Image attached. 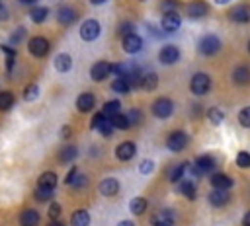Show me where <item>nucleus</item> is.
I'll return each mask as SVG.
<instances>
[{
    "label": "nucleus",
    "instance_id": "obj_47",
    "mask_svg": "<svg viewBox=\"0 0 250 226\" xmlns=\"http://www.w3.org/2000/svg\"><path fill=\"white\" fill-rule=\"evenodd\" d=\"M133 31H135V27H133V23H129V21H125V23L119 25V35H121V37L127 35V33H133Z\"/></svg>",
    "mask_w": 250,
    "mask_h": 226
},
{
    "label": "nucleus",
    "instance_id": "obj_16",
    "mask_svg": "<svg viewBox=\"0 0 250 226\" xmlns=\"http://www.w3.org/2000/svg\"><path fill=\"white\" fill-rule=\"evenodd\" d=\"M152 226H174V214L170 210H156L150 216Z\"/></svg>",
    "mask_w": 250,
    "mask_h": 226
},
{
    "label": "nucleus",
    "instance_id": "obj_49",
    "mask_svg": "<svg viewBox=\"0 0 250 226\" xmlns=\"http://www.w3.org/2000/svg\"><path fill=\"white\" fill-rule=\"evenodd\" d=\"M21 35H25V29H23V27H18V29L14 31V35H12V41L18 43V41L21 39Z\"/></svg>",
    "mask_w": 250,
    "mask_h": 226
},
{
    "label": "nucleus",
    "instance_id": "obj_29",
    "mask_svg": "<svg viewBox=\"0 0 250 226\" xmlns=\"http://www.w3.org/2000/svg\"><path fill=\"white\" fill-rule=\"evenodd\" d=\"M90 224V214L88 210H76L70 216V226H88Z\"/></svg>",
    "mask_w": 250,
    "mask_h": 226
},
{
    "label": "nucleus",
    "instance_id": "obj_41",
    "mask_svg": "<svg viewBox=\"0 0 250 226\" xmlns=\"http://www.w3.org/2000/svg\"><path fill=\"white\" fill-rule=\"evenodd\" d=\"M238 123H240L242 127H250V105L240 109V113H238Z\"/></svg>",
    "mask_w": 250,
    "mask_h": 226
},
{
    "label": "nucleus",
    "instance_id": "obj_31",
    "mask_svg": "<svg viewBox=\"0 0 250 226\" xmlns=\"http://www.w3.org/2000/svg\"><path fill=\"white\" fill-rule=\"evenodd\" d=\"M47 16H49V10L43 8V6H35V8L29 10V18H31V21H35V23H43V21L47 19Z\"/></svg>",
    "mask_w": 250,
    "mask_h": 226
},
{
    "label": "nucleus",
    "instance_id": "obj_37",
    "mask_svg": "<svg viewBox=\"0 0 250 226\" xmlns=\"http://www.w3.org/2000/svg\"><path fill=\"white\" fill-rule=\"evenodd\" d=\"M14 105V94L12 92H0V111H8Z\"/></svg>",
    "mask_w": 250,
    "mask_h": 226
},
{
    "label": "nucleus",
    "instance_id": "obj_1",
    "mask_svg": "<svg viewBox=\"0 0 250 226\" xmlns=\"http://www.w3.org/2000/svg\"><path fill=\"white\" fill-rule=\"evenodd\" d=\"M219 49H221V41H219V37H217V35L207 33V35H203V37L199 39L197 51H199L203 56H213V55H217V53H219Z\"/></svg>",
    "mask_w": 250,
    "mask_h": 226
},
{
    "label": "nucleus",
    "instance_id": "obj_38",
    "mask_svg": "<svg viewBox=\"0 0 250 226\" xmlns=\"http://www.w3.org/2000/svg\"><path fill=\"white\" fill-rule=\"evenodd\" d=\"M207 117H209V121L215 123V125H219V123L225 121V113H223L219 107H211V109H207Z\"/></svg>",
    "mask_w": 250,
    "mask_h": 226
},
{
    "label": "nucleus",
    "instance_id": "obj_6",
    "mask_svg": "<svg viewBox=\"0 0 250 226\" xmlns=\"http://www.w3.org/2000/svg\"><path fill=\"white\" fill-rule=\"evenodd\" d=\"M49 41L45 39V37H33V39H29V43H27V51L33 55V56H37V58H43V56H47V53H49Z\"/></svg>",
    "mask_w": 250,
    "mask_h": 226
},
{
    "label": "nucleus",
    "instance_id": "obj_27",
    "mask_svg": "<svg viewBox=\"0 0 250 226\" xmlns=\"http://www.w3.org/2000/svg\"><path fill=\"white\" fill-rule=\"evenodd\" d=\"M188 162H182V164H178V166H174L172 170H170V173H168V179L172 181V183H178V181H182L184 179V175H186V170H188Z\"/></svg>",
    "mask_w": 250,
    "mask_h": 226
},
{
    "label": "nucleus",
    "instance_id": "obj_33",
    "mask_svg": "<svg viewBox=\"0 0 250 226\" xmlns=\"http://www.w3.org/2000/svg\"><path fill=\"white\" fill-rule=\"evenodd\" d=\"M37 185H41V187H57V175L53 173V171H45V173H41L39 175V181H37Z\"/></svg>",
    "mask_w": 250,
    "mask_h": 226
},
{
    "label": "nucleus",
    "instance_id": "obj_4",
    "mask_svg": "<svg viewBox=\"0 0 250 226\" xmlns=\"http://www.w3.org/2000/svg\"><path fill=\"white\" fill-rule=\"evenodd\" d=\"M152 115L154 117H158V119H168L172 113H174V103H172V99H168V97H158L154 103H152Z\"/></svg>",
    "mask_w": 250,
    "mask_h": 226
},
{
    "label": "nucleus",
    "instance_id": "obj_48",
    "mask_svg": "<svg viewBox=\"0 0 250 226\" xmlns=\"http://www.w3.org/2000/svg\"><path fill=\"white\" fill-rule=\"evenodd\" d=\"M176 0H162V10H164V14L166 12H174V8H176Z\"/></svg>",
    "mask_w": 250,
    "mask_h": 226
},
{
    "label": "nucleus",
    "instance_id": "obj_17",
    "mask_svg": "<svg viewBox=\"0 0 250 226\" xmlns=\"http://www.w3.org/2000/svg\"><path fill=\"white\" fill-rule=\"evenodd\" d=\"M180 23H182V19H180V16L176 12H166L162 16V29L168 31V33H174L180 27Z\"/></svg>",
    "mask_w": 250,
    "mask_h": 226
},
{
    "label": "nucleus",
    "instance_id": "obj_42",
    "mask_svg": "<svg viewBox=\"0 0 250 226\" xmlns=\"http://www.w3.org/2000/svg\"><path fill=\"white\" fill-rule=\"evenodd\" d=\"M125 117H127V121H129V127L141 123V111H139V109H131L129 113H125Z\"/></svg>",
    "mask_w": 250,
    "mask_h": 226
},
{
    "label": "nucleus",
    "instance_id": "obj_36",
    "mask_svg": "<svg viewBox=\"0 0 250 226\" xmlns=\"http://www.w3.org/2000/svg\"><path fill=\"white\" fill-rule=\"evenodd\" d=\"M121 111V103L117 101V99H113V101H107L105 105H104V109H102V113H104V117H107V119H111L115 113H119Z\"/></svg>",
    "mask_w": 250,
    "mask_h": 226
},
{
    "label": "nucleus",
    "instance_id": "obj_26",
    "mask_svg": "<svg viewBox=\"0 0 250 226\" xmlns=\"http://www.w3.org/2000/svg\"><path fill=\"white\" fill-rule=\"evenodd\" d=\"M156 86H158V76H156V72H146V74L141 76V88H143V90L152 92V90H156Z\"/></svg>",
    "mask_w": 250,
    "mask_h": 226
},
{
    "label": "nucleus",
    "instance_id": "obj_46",
    "mask_svg": "<svg viewBox=\"0 0 250 226\" xmlns=\"http://www.w3.org/2000/svg\"><path fill=\"white\" fill-rule=\"evenodd\" d=\"M98 131H100L102 134H105V136H109V134L113 132V125H111V121H109V119H105V121L102 123V127H100Z\"/></svg>",
    "mask_w": 250,
    "mask_h": 226
},
{
    "label": "nucleus",
    "instance_id": "obj_8",
    "mask_svg": "<svg viewBox=\"0 0 250 226\" xmlns=\"http://www.w3.org/2000/svg\"><path fill=\"white\" fill-rule=\"evenodd\" d=\"M121 47H123L125 53L135 55V53H139V51L143 49V39H141L135 31H133V33H127V35H123V39H121Z\"/></svg>",
    "mask_w": 250,
    "mask_h": 226
},
{
    "label": "nucleus",
    "instance_id": "obj_39",
    "mask_svg": "<svg viewBox=\"0 0 250 226\" xmlns=\"http://www.w3.org/2000/svg\"><path fill=\"white\" fill-rule=\"evenodd\" d=\"M23 97H25V101H33L35 97H39V86L37 84H29L23 90Z\"/></svg>",
    "mask_w": 250,
    "mask_h": 226
},
{
    "label": "nucleus",
    "instance_id": "obj_20",
    "mask_svg": "<svg viewBox=\"0 0 250 226\" xmlns=\"http://www.w3.org/2000/svg\"><path fill=\"white\" fill-rule=\"evenodd\" d=\"M64 183H66V185H70V187L80 189V187H84V185L88 183V179H86V175H82L76 168H70V171H68V175H66Z\"/></svg>",
    "mask_w": 250,
    "mask_h": 226
},
{
    "label": "nucleus",
    "instance_id": "obj_54",
    "mask_svg": "<svg viewBox=\"0 0 250 226\" xmlns=\"http://www.w3.org/2000/svg\"><path fill=\"white\" fill-rule=\"evenodd\" d=\"M90 2H92V4H94V6H100V4H104V2H105V0H90Z\"/></svg>",
    "mask_w": 250,
    "mask_h": 226
},
{
    "label": "nucleus",
    "instance_id": "obj_50",
    "mask_svg": "<svg viewBox=\"0 0 250 226\" xmlns=\"http://www.w3.org/2000/svg\"><path fill=\"white\" fill-rule=\"evenodd\" d=\"M70 132H72V131H70V127H68V125H64V127H62V131H61V136H62V138H68V136H70Z\"/></svg>",
    "mask_w": 250,
    "mask_h": 226
},
{
    "label": "nucleus",
    "instance_id": "obj_18",
    "mask_svg": "<svg viewBox=\"0 0 250 226\" xmlns=\"http://www.w3.org/2000/svg\"><path fill=\"white\" fill-rule=\"evenodd\" d=\"M98 189H100V193H102L104 197H113V195H117V193H119V181H117V179H113V177L102 179Z\"/></svg>",
    "mask_w": 250,
    "mask_h": 226
},
{
    "label": "nucleus",
    "instance_id": "obj_32",
    "mask_svg": "<svg viewBox=\"0 0 250 226\" xmlns=\"http://www.w3.org/2000/svg\"><path fill=\"white\" fill-rule=\"evenodd\" d=\"M109 121H111V125H113V129H117V131H127V129H129V121H127L125 113H115Z\"/></svg>",
    "mask_w": 250,
    "mask_h": 226
},
{
    "label": "nucleus",
    "instance_id": "obj_11",
    "mask_svg": "<svg viewBox=\"0 0 250 226\" xmlns=\"http://www.w3.org/2000/svg\"><path fill=\"white\" fill-rule=\"evenodd\" d=\"M109 74H111V64H109L107 60H98V62L92 66V70H90V76H92V80H96V82L105 80Z\"/></svg>",
    "mask_w": 250,
    "mask_h": 226
},
{
    "label": "nucleus",
    "instance_id": "obj_7",
    "mask_svg": "<svg viewBox=\"0 0 250 226\" xmlns=\"http://www.w3.org/2000/svg\"><path fill=\"white\" fill-rule=\"evenodd\" d=\"M100 23L98 19H86L82 25H80V37L84 41H96L98 35H100Z\"/></svg>",
    "mask_w": 250,
    "mask_h": 226
},
{
    "label": "nucleus",
    "instance_id": "obj_56",
    "mask_svg": "<svg viewBox=\"0 0 250 226\" xmlns=\"http://www.w3.org/2000/svg\"><path fill=\"white\" fill-rule=\"evenodd\" d=\"M20 2H21V4H35L37 0H20Z\"/></svg>",
    "mask_w": 250,
    "mask_h": 226
},
{
    "label": "nucleus",
    "instance_id": "obj_35",
    "mask_svg": "<svg viewBox=\"0 0 250 226\" xmlns=\"http://www.w3.org/2000/svg\"><path fill=\"white\" fill-rule=\"evenodd\" d=\"M111 90L117 92V94H127V92H131L133 88H131V84H129L127 78H115V82L111 84Z\"/></svg>",
    "mask_w": 250,
    "mask_h": 226
},
{
    "label": "nucleus",
    "instance_id": "obj_2",
    "mask_svg": "<svg viewBox=\"0 0 250 226\" xmlns=\"http://www.w3.org/2000/svg\"><path fill=\"white\" fill-rule=\"evenodd\" d=\"M209 88H211V78H209L207 74L197 72V74L191 76V82H189L191 94H195V95H205V94L209 92Z\"/></svg>",
    "mask_w": 250,
    "mask_h": 226
},
{
    "label": "nucleus",
    "instance_id": "obj_30",
    "mask_svg": "<svg viewBox=\"0 0 250 226\" xmlns=\"http://www.w3.org/2000/svg\"><path fill=\"white\" fill-rule=\"evenodd\" d=\"M146 207H148V203H146L145 197H135V199H131V203H129V208H131L133 214H145Z\"/></svg>",
    "mask_w": 250,
    "mask_h": 226
},
{
    "label": "nucleus",
    "instance_id": "obj_28",
    "mask_svg": "<svg viewBox=\"0 0 250 226\" xmlns=\"http://www.w3.org/2000/svg\"><path fill=\"white\" fill-rule=\"evenodd\" d=\"M76 154H78L76 146L66 144V146H62V150L59 152V162H61V164H68V162H72V160L76 158Z\"/></svg>",
    "mask_w": 250,
    "mask_h": 226
},
{
    "label": "nucleus",
    "instance_id": "obj_53",
    "mask_svg": "<svg viewBox=\"0 0 250 226\" xmlns=\"http://www.w3.org/2000/svg\"><path fill=\"white\" fill-rule=\"evenodd\" d=\"M117 226H135V224H133L131 220H121V222H119Z\"/></svg>",
    "mask_w": 250,
    "mask_h": 226
},
{
    "label": "nucleus",
    "instance_id": "obj_12",
    "mask_svg": "<svg viewBox=\"0 0 250 226\" xmlns=\"http://www.w3.org/2000/svg\"><path fill=\"white\" fill-rule=\"evenodd\" d=\"M229 18H230L234 23H248V21H250V8H248L246 4L234 6V8L229 12Z\"/></svg>",
    "mask_w": 250,
    "mask_h": 226
},
{
    "label": "nucleus",
    "instance_id": "obj_52",
    "mask_svg": "<svg viewBox=\"0 0 250 226\" xmlns=\"http://www.w3.org/2000/svg\"><path fill=\"white\" fill-rule=\"evenodd\" d=\"M47 226H64V224H62V222H61V220L57 218V220H51V222H49Z\"/></svg>",
    "mask_w": 250,
    "mask_h": 226
},
{
    "label": "nucleus",
    "instance_id": "obj_51",
    "mask_svg": "<svg viewBox=\"0 0 250 226\" xmlns=\"http://www.w3.org/2000/svg\"><path fill=\"white\" fill-rule=\"evenodd\" d=\"M242 226H250V210L244 214V218H242Z\"/></svg>",
    "mask_w": 250,
    "mask_h": 226
},
{
    "label": "nucleus",
    "instance_id": "obj_55",
    "mask_svg": "<svg viewBox=\"0 0 250 226\" xmlns=\"http://www.w3.org/2000/svg\"><path fill=\"white\" fill-rule=\"evenodd\" d=\"M227 2H230V0H215V4H219V6H223V4H227Z\"/></svg>",
    "mask_w": 250,
    "mask_h": 226
},
{
    "label": "nucleus",
    "instance_id": "obj_44",
    "mask_svg": "<svg viewBox=\"0 0 250 226\" xmlns=\"http://www.w3.org/2000/svg\"><path fill=\"white\" fill-rule=\"evenodd\" d=\"M152 170H154L152 160H143V162H141V166H139V171H141V173H145V175H146V173H150Z\"/></svg>",
    "mask_w": 250,
    "mask_h": 226
},
{
    "label": "nucleus",
    "instance_id": "obj_24",
    "mask_svg": "<svg viewBox=\"0 0 250 226\" xmlns=\"http://www.w3.org/2000/svg\"><path fill=\"white\" fill-rule=\"evenodd\" d=\"M178 191H180L186 199H189V201H193L195 195H197V191H195V183L189 181V179H182V181H178Z\"/></svg>",
    "mask_w": 250,
    "mask_h": 226
},
{
    "label": "nucleus",
    "instance_id": "obj_22",
    "mask_svg": "<svg viewBox=\"0 0 250 226\" xmlns=\"http://www.w3.org/2000/svg\"><path fill=\"white\" fill-rule=\"evenodd\" d=\"M57 19H59L61 25H72L74 19H76V12L72 8H68V6H62L57 12Z\"/></svg>",
    "mask_w": 250,
    "mask_h": 226
},
{
    "label": "nucleus",
    "instance_id": "obj_23",
    "mask_svg": "<svg viewBox=\"0 0 250 226\" xmlns=\"http://www.w3.org/2000/svg\"><path fill=\"white\" fill-rule=\"evenodd\" d=\"M39 220H41V214L37 210H33V208H27V210H23L20 214V224L21 226H37Z\"/></svg>",
    "mask_w": 250,
    "mask_h": 226
},
{
    "label": "nucleus",
    "instance_id": "obj_40",
    "mask_svg": "<svg viewBox=\"0 0 250 226\" xmlns=\"http://www.w3.org/2000/svg\"><path fill=\"white\" fill-rule=\"evenodd\" d=\"M236 166L238 168H250V154L248 152H238L236 154Z\"/></svg>",
    "mask_w": 250,
    "mask_h": 226
},
{
    "label": "nucleus",
    "instance_id": "obj_25",
    "mask_svg": "<svg viewBox=\"0 0 250 226\" xmlns=\"http://www.w3.org/2000/svg\"><path fill=\"white\" fill-rule=\"evenodd\" d=\"M55 68H57L59 72H68V70L72 68V58H70V55H66V53L57 55V56H55Z\"/></svg>",
    "mask_w": 250,
    "mask_h": 226
},
{
    "label": "nucleus",
    "instance_id": "obj_14",
    "mask_svg": "<svg viewBox=\"0 0 250 226\" xmlns=\"http://www.w3.org/2000/svg\"><path fill=\"white\" fill-rule=\"evenodd\" d=\"M229 201H230L229 189H215V191L209 193V203H211V207L221 208V207H225Z\"/></svg>",
    "mask_w": 250,
    "mask_h": 226
},
{
    "label": "nucleus",
    "instance_id": "obj_10",
    "mask_svg": "<svg viewBox=\"0 0 250 226\" xmlns=\"http://www.w3.org/2000/svg\"><path fill=\"white\" fill-rule=\"evenodd\" d=\"M178 58H180V49L176 45H164L158 53V60L162 64H174L178 62Z\"/></svg>",
    "mask_w": 250,
    "mask_h": 226
},
{
    "label": "nucleus",
    "instance_id": "obj_19",
    "mask_svg": "<svg viewBox=\"0 0 250 226\" xmlns=\"http://www.w3.org/2000/svg\"><path fill=\"white\" fill-rule=\"evenodd\" d=\"M94 105H96V97H94V94H90V92L80 94L78 99H76V107H78V111H82V113L92 111Z\"/></svg>",
    "mask_w": 250,
    "mask_h": 226
},
{
    "label": "nucleus",
    "instance_id": "obj_57",
    "mask_svg": "<svg viewBox=\"0 0 250 226\" xmlns=\"http://www.w3.org/2000/svg\"><path fill=\"white\" fill-rule=\"evenodd\" d=\"M248 51H250V43H248Z\"/></svg>",
    "mask_w": 250,
    "mask_h": 226
},
{
    "label": "nucleus",
    "instance_id": "obj_45",
    "mask_svg": "<svg viewBox=\"0 0 250 226\" xmlns=\"http://www.w3.org/2000/svg\"><path fill=\"white\" fill-rule=\"evenodd\" d=\"M105 119H107V117H104V113H102V111H100V113H96V115H94V119H92V129H94V131H98Z\"/></svg>",
    "mask_w": 250,
    "mask_h": 226
},
{
    "label": "nucleus",
    "instance_id": "obj_34",
    "mask_svg": "<svg viewBox=\"0 0 250 226\" xmlns=\"http://www.w3.org/2000/svg\"><path fill=\"white\" fill-rule=\"evenodd\" d=\"M53 193H55L53 187H41V185H37V189H35L33 195H35V199H37L39 203H45V201H51Z\"/></svg>",
    "mask_w": 250,
    "mask_h": 226
},
{
    "label": "nucleus",
    "instance_id": "obj_43",
    "mask_svg": "<svg viewBox=\"0 0 250 226\" xmlns=\"http://www.w3.org/2000/svg\"><path fill=\"white\" fill-rule=\"evenodd\" d=\"M61 210H62V208H61L59 203H51V207H49V218H51V220H57V218L61 216Z\"/></svg>",
    "mask_w": 250,
    "mask_h": 226
},
{
    "label": "nucleus",
    "instance_id": "obj_21",
    "mask_svg": "<svg viewBox=\"0 0 250 226\" xmlns=\"http://www.w3.org/2000/svg\"><path fill=\"white\" fill-rule=\"evenodd\" d=\"M211 185L215 189H230L232 187V179L223 171H215V173H211Z\"/></svg>",
    "mask_w": 250,
    "mask_h": 226
},
{
    "label": "nucleus",
    "instance_id": "obj_9",
    "mask_svg": "<svg viewBox=\"0 0 250 226\" xmlns=\"http://www.w3.org/2000/svg\"><path fill=\"white\" fill-rule=\"evenodd\" d=\"M209 14V6L203 2V0H193L186 6V16L191 18V19H199V18H205Z\"/></svg>",
    "mask_w": 250,
    "mask_h": 226
},
{
    "label": "nucleus",
    "instance_id": "obj_3",
    "mask_svg": "<svg viewBox=\"0 0 250 226\" xmlns=\"http://www.w3.org/2000/svg\"><path fill=\"white\" fill-rule=\"evenodd\" d=\"M191 170V175H203V173H211L215 170V158L213 156H199L191 166H188Z\"/></svg>",
    "mask_w": 250,
    "mask_h": 226
},
{
    "label": "nucleus",
    "instance_id": "obj_15",
    "mask_svg": "<svg viewBox=\"0 0 250 226\" xmlns=\"http://www.w3.org/2000/svg\"><path fill=\"white\" fill-rule=\"evenodd\" d=\"M232 82L238 86H246L250 84V66L248 64H238L232 70Z\"/></svg>",
    "mask_w": 250,
    "mask_h": 226
},
{
    "label": "nucleus",
    "instance_id": "obj_5",
    "mask_svg": "<svg viewBox=\"0 0 250 226\" xmlns=\"http://www.w3.org/2000/svg\"><path fill=\"white\" fill-rule=\"evenodd\" d=\"M188 142H189V138H188V134H186L184 131H174V132H170L168 138H166V146H168V150H172V152L184 150V148L188 146Z\"/></svg>",
    "mask_w": 250,
    "mask_h": 226
},
{
    "label": "nucleus",
    "instance_id": "obj_13",
    "mask_svg": "<svg viewBox=\"0 0 250 226\" xmlns=\"http://www.w3.org/2000/svg\"><path fill=\"white\" fill-rule=\"evenodd\" d=\"M135 152H137L135 142H133V140H125V142H121V144L117 146L115 156H117L121 162H127V160H131V158L135 156Z\"/></svg>",
    "mask_w": 250,
    "mask_h": 226
}]
</instances>
